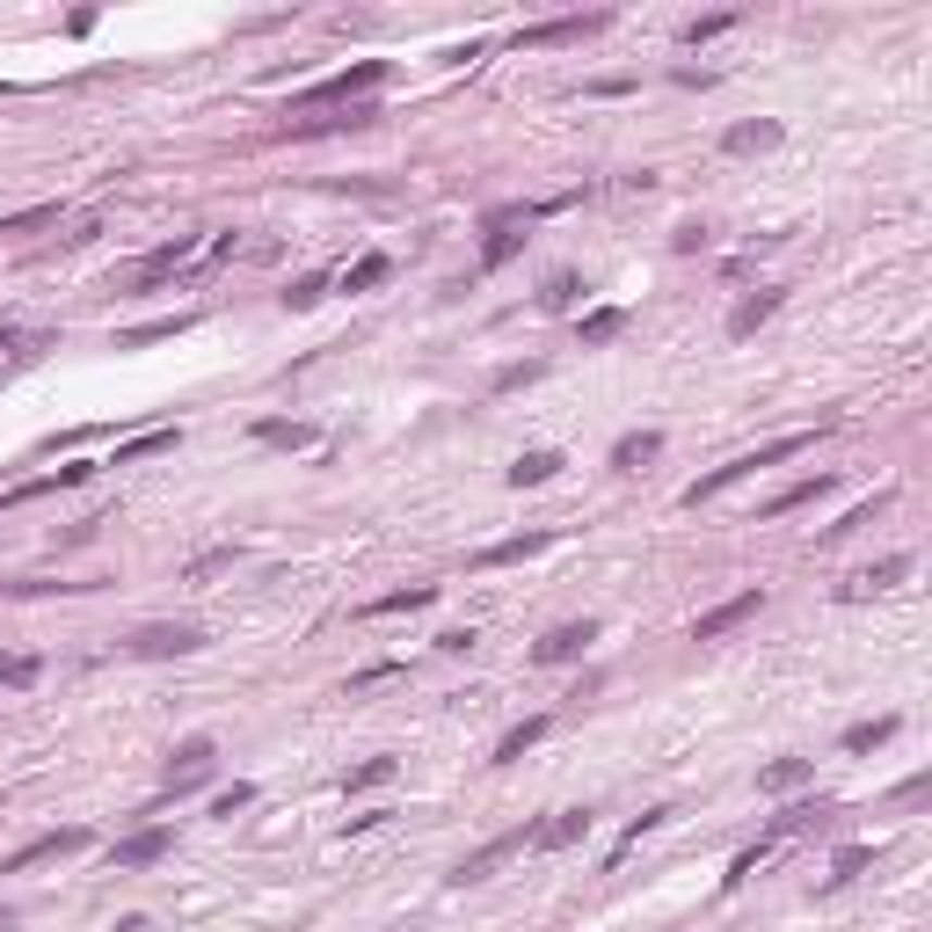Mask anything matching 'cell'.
<instances>
[{
	"label": "cell",
	"mask_w": 932,
	"mask_h": 932,
	"mask_svg": "<svg viewBox=\"0 0 932 932\" xmlns=\"http://www.w3.org/2000/svg\"><path fill=\"white\" fill-rule=\"evenodd\" d=\"M197 234H175V241H161L153 248V255H139V263H131V292H161V285H168V277H182L197 263Z\"/></svg>",
	"instance_id": "7a4b0ae2"
},
{
	"label": "cell",
	"mask_w": 932,
	"mask_h": 932,
	"mask_svg": "<svg viewBox=\"0 0 932 932\" xmlns=\"http://www.w3.org/2000/svg\"><path fill=\"white\" fill-rule=\"evenodd\" d=\"M511 853H532V823H517V831L489 837L481 853H466L459 867H452V882H459V889H466V882H489V874H495V867H503V859H511Z\"/></svg>",
	"instance_id": "277c9868"
},
{
	"label": "cell",
	"mask_w": 932,
	"mask_h": 932,
	"mask_svg": "<svg viewBox=\"0 0 932 932\" xmlns=\"http://www.w3.org/2000/svg\"><path fill=\"white\" fill-rule=\"evenodd\" d=\"M248 802H255V786H248V780H234V786L219 794V802H212V809H219V816H234V809H248Z\"/></svg>",
	"instance_id": "60d3db41"
},
{
	"label": "cell",
	"mask_w": 932,
	"mask_h": 932,
	"mask_svg": "<svg viewBox=\"0 0 932 932\" xmlns=\"http://www.w3.org/2000/svg\"><path fill=\"white\" fill-rule=\"evenodd\" d=\"M387 270H393L387 255H357V263L343 270V292H371V285H387Z\"/></svg>",
	"instance_id": "f546056e"
},
{
	"label": "cell",
	"mask_w": 932,
	"mask_h": 932,
	"mask_svg": "<svg viewBox=\"0 0 932 932\" xmlns=\"http://www.w3.org/2000/svg\"><path fill=\"white\" fill-rule=\"evenodd\" d=\"M721 29H736V15H700V23L685 29V45H714Z\"/></svg>",
	"instance_id": "f35d334b"
},
{
	"label": "cell",
	"mask_w": 932,
	"mask_h": 932,
	"mask_svg": "<svg viewBox=\"0 0 932 932\" xmlns=\"http://www.w3.org/2000/svg\"><path fill=\"white\" fill-rule=\"evenodd\" d=\"M583 831H590V809H568V816H554V823H532V853H562V845H576Z\"/></svg>",
	"instance_id": "2e32d148"
},
{
	"label": "cell",
	"mask_w": 932,
	"mask_h": 932,
	"mask_svg": "<svg viewBox=\"0 0 932 932\" xmlns=\"http://www.w3.org/2000/svg\"><path fill=\"white\" fill-rule=\"evenodd\" d=\"M809 772H816L809 758H772V765L758 772V794H786V786H802Z\"/></svg>",
	"instance_id": "603a6c76"
},
{
	"label": "cell",
	"mask_w": 932,
	"mask_h": 932,
	"mask_svg": "<svg viewBox=\"0 0 932 932\" xmlns=\"http://www.w3.org/2000/svg\"><path fill=\"white\" fill-rule=\"evenodd\" d=\"M809 444H816V430H794V438H772V444H758V452H743V459H729V466H714V474H700V481H692V489L678 495V503H685V511H700V503H707V495H721L729 481H743V474H758V466H780V459H794V452H809Z\"/></svg>",
	"instance_id": "6da1fadb"
},
{
	"label": "cell",
	"mask_w": 932,
	"mask_h": 932,
	"mask_svg": "<svg viewBox=\"0 0 932 932\" xmlns=\"http://www.w3.org/2000/svg\"><path fill=\"white\" fill-rule=\"evenodd\" d=\"M96 466H59V474H37V481H23V489H8V503H37V495H51V489H80Z\"/></svg>",
	"instance_id": "ffe728a7"
},
{
	"label": "cell",
	"mask_w": 932,
	"mask_h": 932,
	"mask_svg": "<svg viewBox=\"0 0 932 932\" xmlns=\"http://www.w3.org/2000/svg\"><path fill=\"white\" fill-rule=\"evenodd\" d=\"M190 328V314H168V320H139V328H124L117 343L124 350H147V343H168V336H182Z\"/></svg>",
	"instance_id": "cb8c5ba5"
},
{
	"label": "cell",
	"mask_w": 932,
	"mask_h": 932,
	"mask_svg": "<svg viewBox=\"0 0 932 932\" xmlns=\"http://www.w3.org/2000/svg\"><path fill=\"white\" fill-rule=\"evenodd\" d=\"M175 444H182V430H175V423H161V430H139V438H124V444H117V459H110V466L161 459V452H175Z\"/></svg>",
	"instance_id": "7c38bea8"
},
{
	"label": "cell",
	"mask_w": 932,
	"mask_h": 932,
	"mask_svg": "<svg viewBox=\"0 0 932 932\" xmlns=\"http://www.w3.org/2000/svg\"><path fill=\"white\" fill-rule=\"evenodd\" d=\"M393 772H401V758H365V765H350V772H343V794H371V786H387Z\"/></svg>",
	"instance_id": "484cf974"
},
{
	"label": "cell",
	"mask_w": 932,
	"mask_h": 932,
	"mask_svg": "<svg viewBox=\"0 0 932 932\" xmlns=\"http://www.w3.org/2000/svg\"><path fill=\"white\" fill-rule=\"evenodd\" d=\"M619 328H627V314H619V306H597V314H583V320H576V336H583L590 350H597V343H613Z\"/></svg>",
	"instance_id": "83f0119b"
},
{
	"label": "cell",
	"mask_w": 932,
	"mask_h": 932,
	"mask_svg": "<svg viewBox=\"0 0 932 932\" xmlns=\"http://www.w3.org/2000/svg\"><path fill=\"white\" fill-rule=\"evenodd\" d=\"M379 80H387V59H357L350 74H328L320 88H306V102H336V110H350V102H371Z\"/></svg>",
	"instance_id": "3957f363"
},
{
	"label": "cell",
	"mask_w": 932,
	"mask_h": 932,
	"mask_svg": "<svg viewBox=\"0 0 932 932\" xmlns=\"http://www.w3.org/2000/svg\"><path fill=\"white\" fill-rule=\"evenodd\" d=\"M554 474H562V452H525V459L511 466V489H540Z\"/></svg>",
	"instance_id": "d4e9b609"
},
{
	"label": "cell",
	"mask_w": 932,
	"mask_h": 932,
	"mask_svg": "<svg viewBox=\"0 0 932 932\" xmlns=\"http://www.w3.org/2000/svg\"><path fill=\"white\" fill-rule=\"evenodd\" d=\"M816 495H831V474H809V481L780 489V495H772V503H765L758 517H786V511H802V503H816Z\"/></svg>",
	"instance_id": "7402d4cb"
},
{
	"label": "cell",
	"mask_w": 932,
	"mask_h": 932,
	"mask_svg": "<svg viewBox=\"0 0 932 932\" xmlns=\"http://www.w3.org/2000/svg\"><path fill=\"white\" fill-rule=\"evenodd\" d=\"M320 299H328V277H320V270H306V277L285 285V306H292V314H306V306H320Z\"/></svg>",
	"instance_id": "4dcf8cb0"
},
{
	"label": "cell",
	"mask_w": 932,
	"mask_h": 932,
	"mask_svg": "<svg viewBox=\"0 0 932 932\" xmlns=\"http://www.w3.org/2000/svg\"><path fill=\"white\" fill-rule=\"evenodd\" d=\"M80 845H88V831H80V823H66V831H45V837H29L23 853L0 859V874H23V867H37V859H66V853H80Z\"/></svg>",
	"instance_id": "ba28073f"
},
{
	"label": "cell",
	"mask_w": 932,
	"mask_h": 932,
	"mask_svg": "<svg viewBox=\"0 0 932 932\" xmlns=\"http://www.w3.org/2000/svg\"><path fill=\"white\" fill-rule=\"evenodd\" d=\"M234 562H241V546H212V554H197L182 576H190V583H204V576H219V568H234Z\"/></svg>",
	"instance_id": "836d02e7"
},
{
	"label": "cell",
	"mask_w": 932,
	"mask_h": 932,
	"mask_svg": "<svg viewBox=\"0 0 932 932\" xmlns=\"http://www.w3.org/2000/svg\"><path fill=\"white\" fill-rule=\"evenodd\" d=\"M904 576H910V554H882L874 568H859V576H853V590H845V597H874V590H896Z\"/></svg>",
	"instance_id": "e0dca14e"
},
{
	"label": "cell",
	"mask_w": 932,
	"mask_h": 932,
	"mask_svg": "<svg viewBox=\"0 0 932 932\" xmlns=\"http://www.w3.org/2000/svg\"><path fill=\"white\" fill-rule=\"evenodd\" d=\"M546 729H554V721H546V714H525V721H517L511 736L495 743V765H517V758H525V751H532V743H540V736H546Z\"/></svg>",
	"instance_id": "44dd1931"
},
{
	"label": "cell",
	"mask_w": 932,
	"mask_h": 932,
	"mask_svg": "<svg viewBox=\"0 0 932 932\" xmlns=\"http://www.w3.org/2000/svg\"><path fill=\"white\" fill-rule=\"evenodd\" d=\"M882 511H889V489L874 495V503H859V511L845 517V525H831V532H823V546H831V540H845V532H859V525H874V517H882Z\"/></svg>",
	"instance_id": "d590c367"
},
{
	"label": "cell",
	"mask_w": 932,
	"mask_h": 932,
	"mask_svg": "<svg viewBox=\"0 0 932 932\" xmlns=\"http://www.w3.org/2000/svg\"><path fill=\"white\" fill-rule=\"evenodd\" d=\"M255 438H263V444H292V452H299V444H314V423H285V416H263V423H255Z\"/></svg>",
	"instance_id": "f1b7e54d"
},
{
	"label": "cell",
	"mask_w": 932,
	"mask_h": 932,
	"mask_svg": "<svg viewBox=\"0 0 932 932\" xmlns=\"http://www.w3.org/2000/svg\"><path fill=\"white\" fill-rule=\"evenodd\" d=\"M772 314H780V292H772V285H758L751 299H736V314H729V336L743 343V336H758V328H765Z\"/></svg>",
	"instance_id": "8fae6325"
},
{
	"label": "cell",
	"mask_w": 932,
	"mask_h": 932,
	"mask_svg": "<svg viewBox=\"0 0 932 932\" xmlns=\"http://www.w3.org/2000/svg\"><path fill=\"white\" fill-rule=\"evenodd\" d=\"M576 292H583V285H576V277H568V270H562V277H546V292H540V306H546V314H568V306H576Z\"/></svg>",
	"instance_id": "e575fe53"
},
{
	"label": "cell",
	"mask_w": 932,
	"mask_h": 932,
	"mask_svg": "<svg viewBox=\"0 0 932 932\" xmlns=\"http://www.w3.org/2000/svg\"><path fill=\"white\" fill-rule=\"evenodd\" d=\"M423 605H438V583H408V590H387V597H371L365 613L387 619V613H423Z\"/></svg>",
	"instance_id": "ac0fdd59"
},
{
	"label": "cell",
	"mask_w": 932,
	"mask_h": 932,
	"mask_svg": "<svg viewBox=\"0 0 932 932\" xmlns=\"http://www.w3.org/2000/svg\"><path fill=\"white\" fill-rule=\"evenodd\" d=\"M889 736H896V714H874V721H853V729H845V751H882Z\"/></svg>",
	"instance_id": "4316f807"
},
{
	"label": "cell",
	"mask_w": 932,
	"mask_h": 932,
	"mask_svg": "<svg viewBox=\"0 0 932 932\" xmlns=\"http://www.w3.org/2000/svg\"><path fill=\"white\" fill-rule=\"evenodd\" d=\"M867 867H874V845H845V853L831 859V889L853 882V874H867Z\"/></svg>",
	"instance_id": "1f68e13d"
},
{
	"label": "cell",
	"mask_w": 932,
	"mask_h": 932,
	"mask_svg": "<svg viewBox=\"0 0 932 932\" xmlns=\"http://www.w3.org/2000/svg\"><path fill=\"white\" fill-rule=\"evenodd\" d=\"M540 379V365H511V371H495V393H517V387H532Z\"/></svg>",
	"instance_id": "ab89813d"
},
{
	"label": "cell",
	"mask_w": 932,
	"mask_h": 932,
	"mask_svg": "<svg viewBox=\"0 0 932 932\" xmlns=\"http://www.w3.org/2000/svg\"><path fill=\"white\" fill-rule=\"evenodd\" d=\"M15 343H23V336H15V328H0V350H15Z\"/></svg>",
	"instance_id": "7bdbcfd3"
},
{
	"label": "cell",
	"mask_w": 932,
	"mask_h": 932,
	"mask_svg": "<svg viewBox=\"0 0 932 932\" xmlns=\"http://www.w3.org/2000/svg\"><path fill=\"white\" fill-rule=\"evenodd\" d=\"M721 147L729 153H765V147H780V117H743L721 131Z\"/></svg>",
	"instance_id": "5bb4252c"
},
{
	"label": "cell",
	"mask_w": 932,
	"mask_h": 932,
	"mask_svg": "<svg viewBox=\"0 0 932 932\" xmlns=\"http://www.w3.org/2000/svg\"><path fill=\"white\" fill-rule=\"evenodd\" d=\"M168 845H175L168 823H147V831H131V837L110 845V867H117V874H139V867H153V859H168Z\"/></svg>",
	"instance_id": "8992f818"
},
{
	"label": "cell",
	"mask_w": 932,
	"mask_h": 932,
	"mask_svg": "<svg viewBox=\"0 0 932 932\" xmlns=\"http://www.w3.org/2000/svg\"><path fill=\"white\" fill-rule=\"evenodd\" d=\"M663 816H670V809H641V816H634V823H627V831H619V845H613V859H619V853H627V845H641V837H648V831H656V823H663Z\"/></svg>",
	"instance_id": "74e56055"
},
{
	"label": "cell",
	"mask_w": 932,
	"mask_h": 932,
	"mask_svg": "<svg viewBox=\"0 0 932 932\" xmlns=\"http://www.w3.org/2000/svg\"><path fill=\"white\" fill-rule=\"evenodd\" d=\"M925 794H932V772H910V780L896 786V802H925Z\"/></svg>",
	"instance_id": "b9f144b4"
},
{
	"label": "cell",
	"mask_w": 932,
	"mask_h": 932,
	"mask_svg": "<svg viewBox=\"0 0 932 932\" xmlns=\"http://www.w3.org/2000/svg\"><path fill=\"white\" fill-rule=\"evenodd\" d=\"M37 226H59V204H37V212H15V219H0V241H15V234H37Z\"/></svg>",
	"instance_id": "d6a6232c"
},
{
	"label": "cell",
	"mask_w": 932,
	"mask_h": 932,
	"mask_svg": "<svg viewBox=\"0 0 932 932\" xmlns=\"http://www.w3.org/2000/svg\"><path fill=\"white\" fill-rule=\"evenodd\" d=\"M212 758H219L212 736H182V743H175V765H168V794H190V786L212 772Z\"/></svg>",
	"instance_id": "30bf717a"
},
{
	"label": "cell",
	"mask_w": 932,
	"mask_h": 932,
	"mask_svg": "<svg viewBox=\"0 0 932 932\" xmlns=\"http://www.w3.org/2000/svg\"><path fill=\"white\" fill-rule=\"evenodd\" d=\"M190 648H204V634L197 627H139V634L124 641V656H139V663H161V656H190Z\"/></svg>",
	"instance_id": "5b68a950"
},
{
	"label": "cell",
	"mask_w": 932,
	"mask_h": 932,
	"mask_svg": "<svg viewBox=\"0 0 932 932\" xmlns=\"http://www.w3.org/2000/svg\"><path fill=\"white\" fill-rule=\"evenodd\" d=\"M0 932H8V910H0Z\"/></svg>",
	"instance_id": "ee69618b"
},
{
	"label": "cell",
	"mask_w": 932,
	"mask_h": 932,
	"mask_svg": "<svg viewBox=\"0 0 932 932\" xmlns=\"http://www.w3.org/2000/svg\"><path fill=\"white\" fill-rule=\"evenodd\" d=\"M758 605H765V590H736L729 605H714V613L692 619V641H721V634H736V627H743L751 613H758Z\"/></svg>",
	"instance_id": "9c48e42d"
},
{
	"label": "cell",
	"mask_w": 932,
	"mask_h": 932,
	"mask_svg": "<svg viewBox=\"0 0 932 932\" xmlns=\"http://www.w3.org/2000/svg\"><path fill=\"white\" fill-rule=\"evenodd\" d=\"M656 452H663V438H656V430H627V438L613 444V466H619V474H641V466L656 459Z\"/></svg>",
	"instance_id": "d6986e66"
},
{
	"label": "cell",
	"mask_w": 932,
	"mask_h": 932,
	"mask_svg": "<svg viewBox=\"0 0 932 932\" xmlns=\"http://www.w3.org/2000/svg\"><path fill=\"white\" fill-rule=\"evenodd\" d=\"M613 15H562V23H532L517 29V51H546V45H576V37H597Z\"/></svg>",
	"instance_id": "52a82bcc"
},
{
	"label": "cell",
	"mask_w": 932,
	"mask_h": 932,
	"mask_svg": "<svg viewBox=\"0 0 932 932\" xmlns=\"http://www.w3.org/2000/svg\"><path fill=\"white\" fill-rule=\"evenodd\" d=\"M37 670H45L37 656H0V685H15V692H23V685H37Z\"/></svg>",
	"instance_id": "8d00e7d4"
},
{
	"label": "cell",
	"mask_w": 932,
	"mask_h": 932,
	"mask_svg": "<svg viewBox=\"0 0 932 932\" xmlns=\"http://www.w3.org/2000/svg\"><path fill=\"white\" fill-rule=\"evenodd\" d=\"M590 641H597V627H590V619H583V627H554V634L532 648V663H576Z\"/></svg>",
	"instance_id": "4fadbf2b"
},
{
	"label": "cell",
	"mask_w": 932,
	"mask_h": 932,
	"mask_svg": "<svg viewBox=\"0 0 932 932\" xmlns=\"http://www.w3.org/2000/svg\"><path fill=\"white\" fill-rule=\"evenodd\" d=\"M554 540V532H517V540H495V546H481L474 554V568H511V562H532L540 546Z\"/></svg>",
	"instance_id": "9a60e30c"
}]
</instances>
